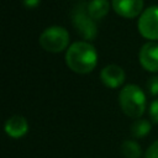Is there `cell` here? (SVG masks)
I'll list each match as a JSON object with an SVG mask.
<instances>
[{
    "label": "cell",
    "instance_id": "obj_14",
    "mask_svg": "<svg viewBox=\"0 0 158 158\" xmlns=\"http://www.w3.org/2000/svg\"><path fill=\"white\" fill-rule=\"evenodd\" d=\"M149 117L154 123H158V99L153 100L149 105Z\"/></svg>",
    "mask_w": 158,
    "mask_h": 158
},
{
    "label": "cell",
    "instance_id": "obj_16",
    "mask_svg": "<svg viewBox=\"0 0 158 158\" xmlns=\"http://www.w3.org/2000/svg\"><path fill=\"white\" fill-rule=\"evenodd\" d=\"M22 2H23V5L27 9H33V7H36V6L40 5L41 0H22Z\"/></svg>",
    "mask_w": 158,
    "mask_h": 158
},
{
    "label": "cell",
    "instance_id": "obj_1",
    "mask_svg": "<svg viewBox=\"0 0 158 158\" xmlns=\"http://www.w3.org/2000/svg\"><path fill=\"white\" fill-rule=\"evenodd\" d=\"M65 63L69 69L79 74L90 73L98 63V53L93 44L78 41L69 46L65 52Z\"/></svg>",
    "mask_w": 158,
    "mask_h": 158
},
{
    "label": "cell",
    "instance_id": "obj_12",
    "mask_svg": "<svg viewBox=\"0 0 158 158\" xmlns=\"http://www.w3.org/2000/svg\"><path fill=\"white\" fill-rule=\"evenodd\" d=\"M120 149L125 158H139L142 156V149H141L139 144L132 139L123 141Z\"/></svg>",
    "mask_w": 158,
    "mask_h": 158
},
{
    "label": "cell",
    "instance_id": "obj_3",
    "mask_svg": "<svg viewBox=\"0 0 158 158\" xmlns=\"http://www.w3.org/2000/svg\"><path fill=\"white\" fill-rule=\"evenodd\" d=\"M41 47L51 53H59L69 44V33L62 26H51L40 36Z\"/></svg>",
    "mask_w": 158,
    "mask_h": 158
},
{
    "label": "cell",
    "instance_id": "obj_4",
    "mask_svg": "<svg viewBox=\"0 0 158 158\" xmlns=\"http://www.w3.org/2000/svg\"><path fill=\"white\" fill-rule=\"evenodd\" d=\"M139 33L147 40H158V6H151L146 9L137 23Z\"/></svg>",
    "mask_w": 158,
    "mask_h": 158
},
{
    "label": "cell",
    "instance_id": "obj_5",
    "mask_svg": "<svg viewBox=\"0 0 158 158\" xmlns=\"http://www.w3.org/2000/svg\"><path fill=\"white\" fill-rule=\"evenodd\" d=\"M73 25L77 30V32L84 38V40H94L98 33L96 23L95 21L89 16L86 7L83 9V5L79 6V9H75L73 14Z\"/></svg>",
    "mask_w": 158,
    "mask_h": 158
},
{
    "label": "cell",
    "instance_id": "obj_2",
    "mask_svg": "<svg viewBox=\"0 0 158 158\" xmlns=\"http://www.w3.org/2000/svg\"><path fill=\"white\" fill-rule=\"evenodd\" d=\"M118 104L125 115L137 120L144 114L146 95L139 86L135 84H128L120 90Z\"/></svg>",
    "mask_w": 158,
    "mask_h": 158
},
{
    "label": "cell",
    "instance_id": "obj_9",
    "mask_svg": "<svg viewBox=\"0 0 158 158\" xmlns=\"http://www.w3.org/2000/svg\"><path fill=\"white\" fill-rule=\"evenodd\" d=\"M28 131V122L21 115H14L5 122V132L12 138H21Z\"/></svg>",
    "mask_w": 158,
    "mask_h": 158
},
{
    "label": "cell",
    "instance_id": "obj_15",
    "mask_svg": "<svg viewBox=\"0 0 158 158\" xmlns=\"http://www.w3.org/2000/svg\"><path fill=\"white\" fill-rule=\"evenodd\" d=\"M144 158H158V139L147 148L144 152Z\"/></svg>",
    "mask_w": 158,
    "mask_h": 158
},
{
    "label": "cell",
    "instance_id": "obj_10",
    "mask_svg": "<svg viewBox=\"0 0 158 158\" xmlns=\"http://www.w3.org/2000/svg\"><path fill=\"white\" fill-rule=\"evenodd\" d=\"M110 4L107 0H91L86 5V11L94 21H99L107 15Z\"/></svg>",
    "mask_w": 158,
    "mask_h": 158
},
{
    "label": "cell",
    "instance_id": "obj_8",
    "mask_svg": "<svg viewBox=\"0 0 158 158\" xmlns=\"http://www.w3.org/2000/svg\"><path fill=\"white\" fill-rule=\"evenodd\" d=\"M100 79L105 86L115 89L122 85L125 81V72L121 67L115 64H109L102 68L100 73Z\"/></svg>",
    "mask_w": 158,
    "mask_h": 158
},
{
    "label": "cell",
    "instance_id": "obj_11",
    "mask_svg": "<svg viewBox=\"0 0 158 158\" xmlns=\"http://www.w3.org/2000/svg\"><path fill=\"white\" fill-rule=\"evenodd\" d=\"M151 128H152V125L148 120L137 118L131 126V135L135 138H143L151 132Z\"/></svg>",
    "mask_w": 158,
    "mask_h": 158
},
{
    "label": "cell",
    "instance_id": "obj_6",
    "mask_svg": "<svg viewBox=\"0 0 158 158\" xmlns=\"http://www.w3.org/2000/svg\"><path fill=\"white\" fill-rule=\"evenodd\" d=\"M141 65L148 72H158V43L147 42L138 53Z\"/></svg>",
    "mask_w": 158,
    "mask_h": 158
},
{
    "label": "cell",
    "instance_id": "obj_7",
    "mask_svg": "<svg viewBox=\"0 0 158 158\" xmlns=\"http://www.w3.org/2000/svg\"><path fill=\"white\" fill-rule=\"evenodd\" d=\"M111 4L115 12L126 19L138 16L143 9V0H112Z\"/></svg>",
    "mask_w": 158,
    "mask_h": 158
},
{
    "label": "cell",
    "instance_id": "obj_13",
    "mask_svg": "<svg viewBox=\"0 0 158 158\" xmlns=\"http://www.w3.org/2000/svg\"><path fill=\"white\" fill-rule=\"evenodd\" d=\"M147 90L152 96H157L158 95V77L153 75L148 79L147 81Z\"/></svg>",
    "mask_w": 158,
    "mask_h": 158
}]
</instances>
